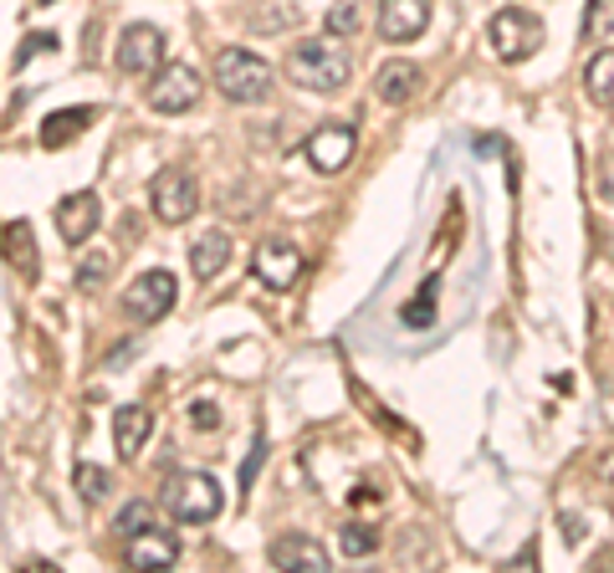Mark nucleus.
Returning a JSON list of instances; mask_svg holds the SVG:
<instances>
[{
    "mask_svg": "<svg viewBox=\"0 0 614 573\" xmlns=\"http://www.w3.org/2000/svg\"><path fill=\"white\" fill-rule=\"evenodd\" d=\"M348 72H354V62H348V47L328 31V37H307L297 41L293 52H287V78L297 82V88H307V93H344L348 88Z\"/></svg>",
    "mask_w": 614,
    "mask_h": 573,
    "instance_id": "nucleus-1",
    "label": "nucleus"
},
{
    "mask_svg": "<svg viewBox=\"0 0 614 573\" xmlns=\"http://www.w3.org/2000/svg\"><path fill=\"white\" fill-rule=\"evenodd\" d=\"M215 88L231 103H262L272 93V68L246 47H226L215 57Z\"/></svg>",
    "mask_w": 614,
    "mask_h": 573,
    "instance_id": "nucleus-2",
    "label": "nucleus"
},
{
    "mask_svg": "<svg viewBox=\"0 0 614 573\" xmlns=\"http://www.w3.org/2000/svg\"><path fill=\"white\" fill-rule=\"evenodd\" d=\"M164 507L174 512V522H215L226 507V492L205 471H185V477L164 481Z\"/></svg>",
    "mask_w": 614,
    "mask_h": 573,
    "instance_id": "nucleus-3",
    "label": "nucleus"
},
{
    "mask_svg": "<svg viewBox=\"0 0 614 573\" xmlns=\"http://www.w3.org/2000/svg\"><path fill=\"white\" fill-rule=\"evenodd\" d=\"M149 211H154L160 226H185L190 215L201 211V185H195V174L180 170V164L160 170L149 180Z\"/></svg>",
    "mask_w": 614,
    "mask_h": 573,
    "instance_id": "nucleus-4",
    "label": "nucleus"
},
{
    "mask_svg": "<svg viewBox=\"0 0 614 573\" xmlns=\"http://www.w3.org/2000/svg\"><path fill=\"white\" fill-rule=\"evenodd\" d=\"M487 37H492V52L502 57V62H528V57L543 52V21H538L533 11H522V6H502V11L492 16V27H487Z\"/></svg>",
    "mask_w": 614,
    "mask_h": 573,
    "instance_id": "nucleus-5",
    "label": "nucleus"
},
{
    "mask_svg": "<svg viewBox=\"0 0 614 573\" xmlns=\"http://www.w3.org/2000/svg\"><path fill=\"white\" fill-rule=\"evenodd\" d=\"M201 93H205V82L190 62H164L149 78V108L154 113H190V108L201 103Z\"/></svg>",
    "mask_w": 614,
    "mask_h": 573,
    "instance_id": "nucleus-6",
    "label": "nucleus"
},
{
    "mask_svg": "<svg viewBox=\"0 0 614 573\" xmlns=\"http://www.w3.org/2000/svg\"><path fill=\"white\" fill-rule=\"evenodd\" d=\"M252 272L267 293H293L297 277H303V246L287 236H267L252 256Z\"/></svg>",
    "mask_w": 614,
    "mask_h": 573,
    "instance_id": "nucleus-7",
    "label": "nucleus"
},
{
    "mask_svg": "<svg viewBox=\"0 0 614 573\" xmlns=\"http://www.w3.org/2000/svg\"><path fill=\"white\" fill-rule=\"evenodd\" d=\"M303 154L318 174H338V170H348L354 154H359V134H354V123H318V129L307 134Z\"/></svg>",
    "mask_w": 614,
    "mask_h": 573,
    "instance_id": "nucleus-8",
    "label": "nucleus"
},
{
    "mask_svg": "<svg viewBox=\"0 0 614 573\" xmlns=\"http://www.w3.org/2000/svg\"><path fill=\"white\" fill-rule=\"evenodd\" d=\"M174 297H180V282L170 277V272H144L139 282H129V293H123V313L134 323H160L164 313L174 307Z\"/></svg>",
    "mask_w": 614,
    "mask_h": 573,
    "instance_id": "nucleus-9",
    "label": "nucleus"
},
{
    "mask_svg": "<svg viewBox=\"0 0 614 573\" xmlns=\"http://www.w3.org/2000/svg\"><path fill=\"white\" fill-rule=\"evenodd\" d=\"M267 563H272V569H287V573H328V569H334L328 548H323L318 538H307V533H282V538H272Z\"/></svg>",
    "mask_w": 614,
    "mask_h": 573,
    "instance_id": "nucleus-10",
    "label": "nucleus"
},
{
    "mask_svg": "<svg viewBox=\"0 0 614 573\" xmlns=\"http://www.w3.org/2000/svg\"><path fill=\"white\" fill-rule=\"evenodd\" d=\"M119 68L134 78H154L164 68V31L160 27H129L119 37Z\"/></svg>",
    "mask_w": 614,
    "mask_h": 573,
    "instance_id": "nucleus-11",
    "label": "nucleus"
},
{
    "mask_svg": "<svg viewBox=\"0 0 614 573\" xmlns=\"http://www.w3.org/2000/svg\"><path fill=\"white\" fill-rule=\"evenodd\" d=\"M426 27H430V0H385L379 6V37L395 41V47L420 41Z\"/></svg>",
    "mask_w": 614,
    "mask_h": 573,
    "instance_id": "nucleus-12",
    "label": "nucleus"
},
{
    "mask_svg": "<svg viewBox=\"0 0 614 573\" xmlns=\"http://www.w3.org/2000/svg\"><path fill=\"white\" fill-rule=\"evenodd\" d=\"M98 221H103V201H98L93 190H78V195H68V201L57 205V231H62V241H68V246L93 241Z\"/></svg>",
    "mask_w": 614,
    "mask_h": 573,
    "instance_id": "nucleus-13",
    "label": "nucleus"
},
{
    "mask_svg": "<svg viewBox=\"0 0 614 573\" xmlns=\"http://www.w3.org/2000/svg\"><path fill=\"white\" fill-rule=\"evenodd\" d=\"M123 559H129V569H160L164 573L180 563V538H174L170 528H149V533L129 538Z\"/></svg>",
    "mask_w": 614,
    "mask_h": 573,
    "instance_id": "nucleus-14",
    "label": "nucleus"
},
{
    "mask_svg": "<svg viewBox=\"0 0 614 573\" xmlns=\"http://www.w3.org/2000/svg\"><path fill=\"white\" fill-rule=\"evenodd\" d=\"M149 436H154V410H149V405H119V410H113V446H119V461H139Z\"/></svg>",
    "mask_w": 614,
    "mask_h": 573,
    "instance_id": "nucleus-15",
    "label": "nucleus"
},
{
    "mask_svg": "<svg viewBox=\"0 0 614 573\" xmlns=\"http://www.w3.org/2000/svg\"><path fill=\"white\" fill-rule=\"evenodd\" d=\"M98 119V108H57L52 119H41V149H68L78 134H88Z\"/></svg>",
    "mask_w": 614,
    "mask_h": 573,
    "instance_id": "nucleus-16",
    "label": "nucleus"
},
{
    "mask_svg": "<svg viewBox=\"0 0 614 573\" xmlns=\"http://www.w3.org/2000/svg\"><path fill=\"white\" fill-rule=\"evenodd\" d=\"M226 262H231V236H226V231H205V236L190 246V272H195L201 282L221 277Z\"/></svg>",
    "mask_w": 614,
    "mask_h": 573,
    "instance_id": "nucleus-17",
    "label": "nucleus"
},
{
    "mask_svg": "<svg viewBox=\"0 0 614 573\" xmlns=\"http://www.w3.org/2000/svg\"><path fill=\"white\" fill-rule=\"evenodd\" d=\"M375 93L395 108L410 103V98L420 93V68H415V62H385V68L375 72Z\"/></svg>",
    "mask_w": 614,
    "mask_h": 573,
    "instance_id": "nucleus-18",
    "label": "nucleus"
},
{
    "mask_svg": "<svg viewBox=\"0 0 614 573\" xmlns=\"http://www.w3.org/2000/svg\"><path fill=\"white\" fill-rule=\"evenodd\" d=\"M584 93H589V103H594V108H614V47H604V52L589 57Z\"/></svg>",
    "mask_w": 614,
    "mask_h": 573,
    "instance_id": "nucleus-19",
    "label": "nucleus"
},
{
    "mask_svg": "<svg viewBox=\"0 0 614 573\" xmlns=\"http://www.w3.org/2000/svg\"><path fill=\"white\" fill-rule=\"evenodd\" d=\"M6 262H11V267L21 272L27 282L41 272L37 246H31V226H27V221H11V226H6Z\"/></svg>",
    "mask_w": 614,
    "mask_h": 573,
    "instance_id": "nucleus-20",
    "label": "nucleus"
},
{
    "mask_svg": "<svg viewBox=\"0 0 614 573\" xmlns=\"http://www.w3.org/2000/svg\"><path fill=\"white\" fill-rule=\"evenodd\" d=\"M72 487H78V497L88 507H98V502H108V497H113V471L93 467V461H78V471H72Z\"/></svg>",
    "mask_w": 614,
    "mask_h": 573,
    "instance_id": "nucleus-21",
    "label": "nucleus"
},
{
    "mask_svg": "<svg viewBox=\"0 0 614 573\" xmlns=\"http://www.w3.org/2000/svg\"><path fill=\"white\" fill-rule=\"evenodd\" d=\"M154 528V502H144V497H134V502H123L119 507V518H113V533L129 543V538H139V533H149Z\"/></svg>",
    "mask_w": 614,
    "mask_h": 573,
    "instance_id": "nucleus-22",
    "label": "nucleus"
},
{
    "mask_svg": "<svg viewBox=\"0 0 614 573\" xmlns=\"http://www.w3.org/2000/svg\"><path fill=\"white\" fill-rule=\"evenodd\" d=\"M610 31H614V0H589L579 37H584V41H604Z\"/></svg>",
    "mask_w": 614,
    "mask_h": 573,
    "instance_id": "nucleus-23",
    "label": "nucleus"
},
{
    "mask_svg": "<svg viewBox=\"0 0 614 573\" xmlns=\"http://www.w3.org/2000/svg\"><path fill=\"white\" fill-rule=\"evenodd\" d=\"M338 548H344L348 559H364V553H375L379 548V533L369 528V522H348V528H338Z\"/></svg>",
    "mask_w": 614,
    "mask_h": 573,
    "instance_id": "nucleus-24",
    "label": "nucleus"
},
{
    "mask_svg": "<svg viewBox=\"0 0 614 573\" xmlns=\"http://www.w3.org/2000/svg\"><path fill=\"white\" fill-rule=\"evenodd\" d=\"M364 27V0H334V11H328V31L334 37H354Z\"/></svg>",
    "mask_w": 614,
    "mask_h": 573,
    "instance_id": "nucleus-25",
    "label": "nucleus"
},
{
    "mask_svg": "<svg viewBox=\"0 0 614 573\" xmlns=\"http://www.w3.org/2000/svg\"><path fill=\"white\" fill-rule=\"evenodd\" d=\"M108 272H113V256H108V252H93V256H88V262L78 267V287H82V293H93L98 282L108 277Z\"/></svg>",
    "mask_w": 614,
    "mask_h": 573,
    "instance_id": "nucleus-26",
    "label": "nucleus"
},
{
    "mask_svg": "<svg viewBox=\"0 0 614 573\" xmlns=\"http://www.w3.org/2000/svg\"><path fill=\"white\" fill-rule=\"evenodd\" d=\"M57 47H62V41H57V31H37V37H31L27 47L16 52V72L27 68V62H31V57H37V52H57Z\"/></svg>",
    "mask_w": 614,
    "mask_h": 573,
    "instance_id": "nucleus-27",
    "label": "nucleus"
},
{
    "mask_svg": "<svg viewBox=\"0 0 614 573\" xmlns=\"http://www.w3.org/2000/svg\"><path fill=\"white\" fill-rule=\"evenodd\" d=\"M262 461H267V436L252 440V456H246V467H241V492L256 481V471H262Z\"/></svg>",
    "mask_w": 614,
    "mask_h": 573,
    "instance_id": "nucleus-28",
    "label": "nucleus"
},
{
    "mask_svg": "<svg viewBox=\"0 0 614 573\" xmlns=\"http://www.w3.org/2000/svg\"><path fill=\"white\" fill-rule=\"evenodd\" d=\"M426 307H436V282H426V287H420V297H415L410 307H405V323H410V328H426Z\"/></svg>",
    "mask_w": 614,
    "mask_h": 573,
    "instance_id": "nucleus-29",
    "label": "nucleus"
},
{
    "mask_svg": "<svg viewBox=\"0 0 614 573\" xmlns=\"http://www.w3.org/2000/svg\"><path fill=\"white\" fill-rule=\"evenodd\" d=\"M190 426H195V430H215V426H221V410H215L211 400H195V405H190Z\"/></svg>",
    "mask_w": 614,
    "mask_h": 573,
    "instance_id": "nucleus-30",
    "label": "nucleus"
},
{
    "mask_svg": "<svg viewBox=\"0 0 614 573\" xmlns=\"http://www.w3.org/2000/svg\"><path fill=\"white\" fill-rule=\"evenodd\" d=\"M594 477H600L604 487H614V446H610V451L594 456Z\"/></svg>",
    "mask_w": 614,
    "mask_h": 573,
    "instance_id": "nucleus-31",
    "label": "nucleus"
},
{
    "mask_svg": "<svg viewBox=\"0 0 614 573\" xmlns=\"http://www.w3.org/2000/svg\"><path fill=\"white\" fill-rule=\"evenodd\" d=\"M37 6H57V0H37Z\"/></svg>",
    "mask_w": 614,
    "mask_h": 573,
    "instance_id": "nucleus-32",
    "label": "nucleus"
}]
</instances>
